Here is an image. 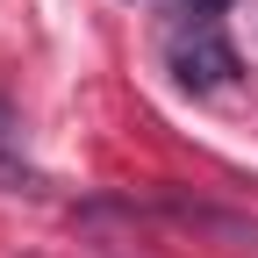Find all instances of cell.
<instances>
[{"label": "cell", "instance_id": "6da1fadb", "mask_svg": "<svg viewBox=\"0 0 258 258\" xmlns=\"http://www.w3.org/2000/svg\"><path fill=\"white\" fill-rule=\"evenodd\" d=\"M165 64H172V79H179L186 93H222V86L244 72L237 43L222 36L215 22H186L179 36H172V50H165Z\"/></svg>", "mask_w": 258, "mask_h": 258}, {"label": "cell", "instance_id": "7a4b0ae2", "mask_svg": "<svg viewBox=\"0 0 258 258\" xmlns=\"http://www.w3.org/2000/svg\"><path fill=\"white\" fill-rule=\"evenodd\" d=\"M222 8H230V0H179V15H186V22H215Z\"/></svg>", "mask_w": 258, "mask_h": 258}, {"label": "cell", "instance_id": "3957f363", "mask_svg": "<svg viewBox=\"0 0 258 258\" xmlns=\"http://www.w3.org/2000/svg\"><path fill=\"white\" fill-rule=\"evenodd\" d=\"M8 129H15V115H8V101H0V144H8Z\"/></svg>", "mask_w": 258, "mask_h": 258}]
</instances>
